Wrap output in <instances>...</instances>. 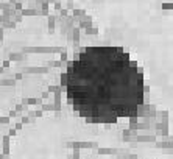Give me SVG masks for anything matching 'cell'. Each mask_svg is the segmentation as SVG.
<instances>
[{"instance_id":"obj_3","label":"cell","mask_w":173,"mask_h":159,"mask_svg":"<svg viewBox=\"0 0 173 159\" xmlns=\"http://www.w3.org/2000/svg\"><path fill=\"white\" fill-rule=\"evenodd\" d=\"M0 72H2V69H0Z\"/></svg>"},{"instance_id":"obj_1","label":"cell","mask_w":173,"mask_h":159,"mask_svg":"<svg viewBox=\"0 0 173 159\" xmlns=\"http://www.w3.org/2000/svg\"><path fill=\"white\" fill-rule=\"evenodd\" d=\"M61 83L75 114L90 123L131 119L141 111L145 97L141 66L115 45H94L78 52Z\"/></svg>"},{"instance_id":"obj_2","label":"cell","mask_w":173,"mask_h":159,"mask_svg":"<svg viewBox=\"0 0 173 159\" xmlns=\"http://www.w3.org/2000/svg\"><path fill=\"white\" fill-rule=\"evenodd\" d=\"M6 122H8L6 117H0V123H6Z\"/></svg>"}]
</instances>
